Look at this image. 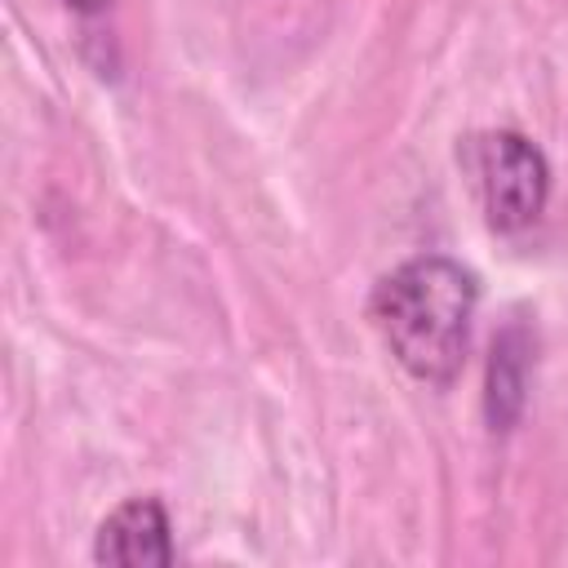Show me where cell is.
<instances>
[{
  "mask_svg": "<svg viewBox=\"0 0 568 568\" xmlns=\"http://www.w3.org/2000/svg\"><path fill=\"white\" fill-rule=\"evenodd\" d=\"M475 302L479 280L462 262L444 253H422L377 280L368 315L408 377L426 386H448L466 359Z\"/></svg>",
  "mask_w": 568,
  "mask_h": 568,
  "instance_id": "6da1fadb",
  "label": "cell"
},
{
  "mask_svg": "<svg viewBox=\"0 0 568 568\" xmlns=\"http://www.w3.org/2000/svg\"><path fill=\"white\" fill-rule=\"evenodd\" d=\"M462 164L475 182L484 217L493 231H524L541 217L550 200V164L541 146L515 129L470 133L462 146Z\"/></svg>",
  "mask_w": 568,
  "mask_h": 568,
  "instance_id": "7a4b0ae2",
  "label": "cell"
},
{
  "mask_svg": "<svg viewBox=\"0 0 568 568\" xmlns=\"http://www.w3.org/2000/svg\"><path fill=\"white\" fill-rule=\"evenodd\" d=\"M93 559L98 564H120V568H164L173 564V524L160 497H129L120 501L93 537Z\"/></svg>",
  "mask_w": 568,
  "mask_h": 568,
  "instance_id": "3957f363",
  "label": "cell"
},
{
  "mask_svg": "<svg viewBox=\"0 0 568 568\" xmlns=\"http://www.w3.org/2000/svg\"><path fill=\"white\" fill-rule=\"evenodd\" d=\"M528 364H532V337L524 324H506L488 355V382H484V413L493 430H510L524 413L528 395Z\"/></svg>",
  "mask_w": 568,
  "mask_h": 568,
  "instance_id": "277c9868",
  "label": "cell"
},
{
  "mask_svg": "<svg viewBox=\"0 0 568 568\" xmlns=\"http://www.w3.org/2000/svg\"><path fill=\"white\" fill-rule=\"evenodd\" d=\"M106 0H67V9H75V13H98Z\"/></svg>",
  "mask_w": 568,
  "mask_h": 568,
  "instance_id": "5b68a950",
  "label": "cell"
}]
</instances>
